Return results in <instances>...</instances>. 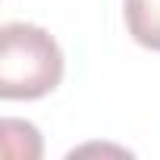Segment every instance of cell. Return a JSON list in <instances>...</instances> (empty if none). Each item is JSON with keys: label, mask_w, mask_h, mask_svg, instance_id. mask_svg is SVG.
<instances>
[{"label": "cell", "mask_w": 160, "mask_h": 160, "mask_svg": "<svg viewBox=\"0 0 160 160\" xmlns=\"http://www.w3.org/2000/svg\"><path fill=\"white\" fill-rule=\"evenodd\" d=\"M126 28L151 50H160V0H126Z\"/></svg>", "instance_id": "2"}, {"label": "cell", "mask_w": 160, "mask_h": 160, "mask_svg": "<svg viewBox=\"0 0 160 160\" xmlns=\"http://www.w3.org/2000/svg\"><path fill=\"white\" fill-rule=\"evenodd\" d=\"M63 78L60 44L32 22H7L0 28V98L35 101Z\"/></svg>", "instance_id": "1"}]
</instances>
